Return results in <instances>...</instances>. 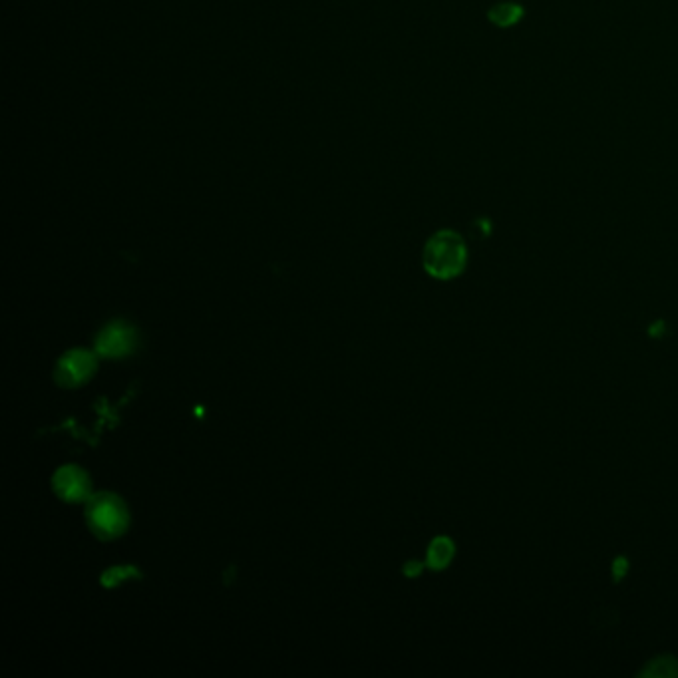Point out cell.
<instances>
[{"label": "cell", "mask_w": 678, "mask_h": 678, "mask_svg": "<svg viewBox=\"0 0 678 678\" xmlns=\"http://www.w3.org/2000/svg\"><path fill=\"white\" fill-rule=\"evenodd\" d=\"M130 508L118 494L94 492L86 502V523L102 541H114L130 529Z\"/></svg>", "instance_id": "obj_2"}, {"label": "cell", "mask_w": 678, "mask_h": 678, "mask_svg": "<svg viewBox=\"0 0 678 678\" xmlns=\"http://www.w3.org/2000/svg\"><path fill=\"white\" fill-rule=\"evenodd\" d=\"M488 18L492 24L500 26V28H509L513 24H517L523 18V6L517 2H496L490 10H488Z\"/></svg>", "instance_id": "obj_7"}, {"label": "cell", "mask_w": 678, "mask_h": 678, "mask_svg": "<svg viewBox=\"0 0 678 678\" xmlns=\"http://www.w3.org/2000/svg\"><path fill=\"white\" fill-rule=\"evenodd\" d=\"M98 352L86 348H72L64 352L54 368V380L60 388L72 390L88 384L98 372Z\"/></svg>", "instance_id": "obj_3"}, {"label": "cell", "mask_w": 678, "mask_h": 678, "mask_svg": "<svg viewBox=\"0 0 678 678\" xmlns=\"http://www.w3.org/2000/svg\"><path fill=\"white\" fill-rule=\"evenodd\" d=\"M132 577H142V573L136 567H132V565H116V567H110L102 575V585L106 589H112V587H118L126 579H132Z\"/></svg>", "instance_id": "obj_9"}, {"label": "cell", "mask_w": 678, "mask_h": 678, "mask_svg": "<svg viewBox=\"0 0 678 678\" xmlns=\"http://www.w3.org/2000/svg\"><path fill=\"white\" fill-rule=\"evenodd\" d=\"M140 342L138 329L128 321H112L102 327L94 339V350L100 358H126L136 352Z\"/></svg>", "instance_id": "obj_4"}, {"label": "cell", "mask_w": 678, "mask_h": 678, "mask_svg": "<svg viewBox=\"0 0 678 678\" xmlns=\"http://www.w3.org/2000/svg\"><path fill=\"white\" fill-rule=\"evenodd\" d=\"M426 273L438 281H452L460 277L468 265V247L460 233L442 229L434 233L422 253Z\"/></svg>", "instance_id": "obj_1"}, {"label": "cell", "mask_w": 678, "mask_h": 678, "mask_svg": "<svg viewBox=\"0 0 678 678\" xmlns=\"http://www.w3.org/2000/svg\"><path fill=\"white\" fill-rule=\"evenodd\" d=\"M426 567V563H420V561H408L406 565H404V575L406 577H418L420 573H422V569Z\"/></svg>", "instance_id": "obj_10"}, {"label": "cell", "mask_w": 678, "mask_h": 678, "mask_svg": "<svg viewBox=\"0 0 678 678\" xmlns=\"http://www.w3.org/2000/svg\"><path fill=\"white\" fill-rule=\"evenodd\" d=\"M52 490L64 504H86L92 494V478L78 464L60 466L52 476Z\"/></svg>", "instance_id": "obj_5"}, {"label": "cell", "mask_w": 678, "mask_h": 678, "mask_svg": "<svg viewBox=\"0 0 678 678\" xmlns=\"http://www.w3.org/2000/svg\"><path fill=\"white\" fill-rule=\"evenodd\" d=\"M454 557H456V543L446 535H438L428 545L426 567L432 571H444L450 567Z\"/></svg>", "instance_id": "obj_6"}, {"label": "cell", "mask_w": 678, "mask_h": 678, "mask_svg": "<svg viewBox=\"0 0 678 678\" xmlns=\"http://www.w3.org/2000/svg\"><path fill=\"white\" fill-rule=\"evenodd\" d=\"M641 677L675 678L678 677V659L673 655H661L643 667Z\"/></svg>", "instance_id": "obj_8"}]
</instances>
